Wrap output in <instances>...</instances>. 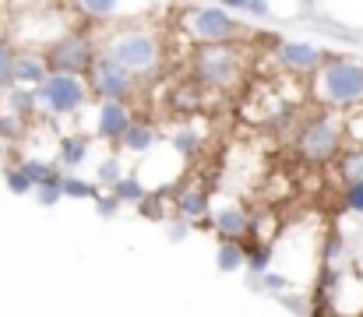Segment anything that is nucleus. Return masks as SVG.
<instances>
[{
	"mask_svg": "<svg viewBox=\"0 0 363 317\" xmlns=\"http://www.w3.org/2000/svg\"><path fill=\"white\" fill-rule=\"evenodd\" d=\"M103 57H110L113 64H121L123 71L138 82L152 78L162 64V43L152 28L145 25H110L106 35L96 43Z\"/></svg>",
	"mask_w": 363,
	"mask_h": 317,
	"instance_id": "1",
	"label": "nucleus"
},
{
	"mask_svg": "<svg viewBox=\"0 0 363 317\" xmlns=\"http://www.w3.org/2000/svg\"><path fill=\"white\" fill-rule=\"evenodd\" d=\"M293 148L303 162L325 166L346 152V123L339 109H314L311 116H300L293 130Z\"/></svg>",
	"mask_w": 363,
	"mask_h": 317,
	"instance_id": "2",
	"label": "nucleus"
},
{
	"mask_svg": "<svg viewBox=\"0 0 363 317\" xmlns=\"http://www.w3.org/2000/svg\"><path fill=\"white\" fill-rule=\"evenodd\" d=\"M314 99L321 109H360L363 106V64L350 57H325V64L318 67L314 82Z\"/></svg>",
	"mask_w": 363,
	"mask_h": 317,
	"instance_id": "3",
	"label": "nucleus"
},
{
	"mask_svg": "<svg viewBox=\"0 0 363 317\" xmlns=\"http://www.w3.org/2000/svg\"><path fill=\"white\" fill-rule=\"evenodd\" d=\"M39 53H43L50 74L85 78L89 67H92L96 57H99V46H96V35H92L89 28H67V32H60L57 39H50Z\"/></svg>",
	"mask_w": 363,
	"mask_h": 317,
	"instance_id": "4",
	"label": "nucleus"
},
{
	"mask_svg": "<svg viewBox=\"0 0 363 317\" xmlns=\"http://www.w3.org/2000/svg\"><path fill=\"white\" fill-rule=\"evenodd\" d=\"M180 28L201 46H233L243 35V25L223 4H191L180 7Z\"/></svg>",
	"mask_w": 363,
	"mask_h": 317,
	"instance_id": "5",
	"label": "nucleus"
},
{
	"mask_svg": "<svg viewBox=\"0 0 363 317\" xmlns=\"http://www.w3.org/2000/svg\"><path fill=\"white\" fill-rule=\"evenodd\" d=\"M243 74V60L233 46H198L191 57V78L198 89H233Z\"/></svg>",
	"mask_w": 363,
	"mask_h": 317,
	"instance_id": "6",
	"label": "nucleus"
},
{
	"mask_svg": "<svg viewBox=\"0 0 363 317\" xmlns=\"http://www.w3.org/2000/svg\"><path fill=\"white\" fill-rule=\"evenodd\" d=\"M35 99H39V113L43 116H74L82 113V106L89 103V85L85 78H71V74H50L39 89H35Z\"/></svg>",
	"mask_w": 363,
	"mask_h": 317,
	"instance_id": "7",
	"label": "nucleus"
},
{
	"mask_svg": "<svg viewBox=\"0 0 363 317\" xmlns=\"http://www.w3.org/2000/svg\"><path fill=\"white\" fill-rule=\"evenodd\" d=\"M85 85H89V96L96 103H127L130 106V96L138 92V78H130L121 64H113L110 57H96V64L89 67L85 74Z\"/></svg>",
	"mask_w": 363,
	"mask_h": 317,
	"instance_id": "8",
	"label": "nucleus"
},
{
	"mask_svg": "<svg viewBox=\"0 0 363 317\" xmlns=\"http://www.w3.org/2000/svg\"><path fill=\"white\" fill-rule=\"evenodd\" d=\"M272 57H275V64L282 67V71H289V74H318V67L325 64V53H321V46H314V43H303V39H275V46H272Z\"/></svg>",
	"mask_w": 363,
	"mask_h": 317,
	"instance_id": "9",
	"label": "nucleus"
},
{
	"mask_svg": "<svg viewBox=\"0 0 363 317\" xmlns=\"http://www.w3.org/2000/svg\"><path fill=\"white\" fill-rule=\"evenodd\" d=\"M208 229L223 240H237L243 243V236H250V211L240 201H226V205H212L208 211Z\"/></svg>",
	"mask_w": 363,
	"mask_h": 317,
	"instance_id": "10",
	"label": "nucleus"
},
{
	"mask_svg": "<svg viewBox=\"0 0 363 317\" xmlns=\"http://www.w3.org/2000/svg\"><path fill=\"white\" fill-rule=\"evenodd\" d=\"M130 123H134V109L127 103H99L96 106L92 138H99V141H106V145H121Z\"/></svg>",
	"mask_w": 363,
	"mask_h": 317,
	"instance_id": "11",
	"label": "nucleus"
},
{
	"mask_svg": "<svg viewBox=\"0 0 363 317\" xmlns=\"http://www.w3.org/2000/svg\"><path fill=\"white\" fill-rule=\"evenodd\" d=\"M208 211H212V194L208 187L201 184H180L177 194H173V215L184 218V222H208Z\"/></svg>",
	"mask_w": 363,
	"mask_h": 317,
	"instance_id": "12",
	"label": "nucleus"
},
{
	"mask_svg": "<svg viewBox=\"0 0 363 317\" xmlns=\"http://www.w3.org/2000/svg\"><path fill=\"white\" fill-rule=\"evenodd\" d=\"M46 78H50V67H46L43 53L39 50H18V57H14V85L35 92Z\"/></svg>",
	"mask_w": 363,
	"mask_h": 317,
	"instance_id": "13",
	"label": "nucleus"
},
{
	"mask_svg": "<svg viewBox=\"0 0 363 317\" xmlns=\"http://www.w3.org/2000/svg\"><path fill=\"white\" fill-rule=\"evenodd\" d=\"M89 152H92V138L82 134V130H67L57 141V166L60 169H78L89 159Z\"/></svg>",
	"mask_w": 363,
	"mask_h": 317,
	"instance_id": "14",
	"label": "nucleus"
},
{
	"mask_svg": "<svg viewBox=\"0 0 363 317\" xmlns=\"http://www.w3.org/2000/svg\"><path fill=\"white\" fill-rule=\"evenodd\" d=\"M169 148L180 155V159H198L201 148H205V130L194 123V120H184L169 130Z\"/></svg>",
	"mask_w": 363,
	"mask_h": 317,
	"instance_id": "15",
	"label": "nucleus"
},
{
	"mask_svg": "<svg viewBox=\"0 0 363 317\" xmlns=\"http://www.w3.org/2000/svg\"><path fill=\"white\" fill-rule=\"evenodd\" d=\"M0 113H11V116H18L21 123H28V120H35L39 116V99H35V92L32 89H7L4 96H0Z\"/></svg>",
	"mask_w": 363,
	"mask_h": 317,
	"instance_id": "16",
	"label": "nucleus"
},
{
	"mask_svg": "<svg viewBox=\"0 0 363 317\" xmlns=\"http://www.w3.org/2000/svg\"><path fill=\"white\" fill-rule=\"evenodd\" d=\"M155 141H159V127H155L152 120H138V116H134V123L127 127V134H123V141L117 148L130 152V155H145V152L155 148Z\"/></svg>",
	"mask_w": 363,
	"mask_h": 317,
	"instance_id": "17",
	"label": "nucleus"
},
{
	"mask_svg": "<svg viewBox=\"0 0 363 317\" xmlns=\"http://www.w3.org/2000/svg\"><path fill=\"white\" fill-rule=\"evenodd\" d=\"M74 14H85V18H96L92 25H117V18L121 14H127L130 7L127 4H117V0H82V4H74L71 7Z\"/></svg>",
	"mask_w": 363,
	"mask_h": 317,
	"instance_id": "18",
	"label": "nucleus"
},
{
	"mask_svg": "<svg viewBox=\"0 0 363 317\" xmlns=\"http://www.w3.org/2000/svg\"><path fill=\"white\" fill-rule=\"evenodd\" d=\"M353 257V243L342 229H332L321 243V268H346V261Z\"/></svg>",
	"mask_w": 363,
	"mask_h": 317,
	"instance_id": "19",
	"label": "nucleus"
},
{
	"mask_svg": "<svg viewBox=\"0 0 363 317\" xmlns=\"http://www.w3.org/2000/svg\"><path fill=\"white\" fill-rule=\"evenodd\" d=\"M18 169L28 177L32 187H46V184H60V180H64V169H60L57 162H50V159H35V155L21 159Z\"/></svg>",
	"mask_w": 363,
	"mask_h": 317,
	"instance_id": "20",
	"label": "nucleus"
},
{
	"mask_svg": "<svg viewBox=\"0 0 363 317\" xmlns=\"http://www.w3.org/2000/svg\"><path fill=\"white\" fill-rule=\"evenodd\" d=\"M293 279L289 275H282V272H261V275H250L247 279V289L250 293H261V296H282V293H293Z\"/></svg>",
	"mask_w": 363,
	"mask_h": 317,
	"instance_id": "21",
	"label": "nucleus"
},
{
	"mask_svg": "<svg viewBox=\"0 0 363 317\" xmlns=\"http://www.w3.org/2000/svg\"><path fill=\"white\" fill-rule=\"evenodd\" d=\"M335 162H339V166H335V173H339L342 187H346V184H363V145L346 148Z\"/></svg>",
	"mask_w": 363,
	"mask_h": 317,
	"instance_id": "22",
	"label": "nucleus"
},
{
	"mask_svg": "<svg viewBox=\"0 0 363 317\" xmlns=\"http://www.w3.org/2000/svg\"><path fill=\"white\" fill-rule=\"evenodd\" d=\"M247 265V243H237V240H223L216 247V268L219 272H240Z\"/></svg>",
	"mask_w": 363,
	"mask_h": 317,
	"instance_id": "23",
	"label": "nucleus"
},
{
	"mask_svg": "<svg viewBox=\"0 0 363 317\" xmlns=\"http://www.w3.org/2000/svg\"><path fill=\"white\" fill-rule=\"evenodd\" d=\"M110 194H113V198H117L121 205H134V208H138V205L145 201L148 187H145L141 173H123V180L117 184V187H113V191H110Z\"/></svg>",
	"mask_w": 363,
	"mask_h": 317,
	"instance_id": "24",
	"label": "nucleus"
},
{
	"mask_svg": "<svg viewBox=\"0 0 363 317\" xmlns=\"http://www.w3.org/2000/svg\"><path fill=\"white\" fill-rule=\"evenodd\" d=\"M60 191H64V198H74V201H96V194H99V187L92 180H82L74 173H64Z\"/></svg>",
	"mask_w": 363,
	"mask_h": 317,
	"instance_id": "25",
	"label": "nucleus"
},
{
	"mask_svg": "<svg viewBox=\"0 0 363 317\" xmlns=\"http://www.w3.org/2000/svg\"><path fill=\"white\" fill-rule=\"evenodd\" d=\"M123 180V162L117 155H106V159H99V166H96V187H106V191H113L117 184Z\"/></svg>",
	"mask_w": 363,
	"mask_h": 317,
	"instance_id": "26",
	"label": "nucleus"
},
{
	"mask_svg": "<svg viewBox=\"0 0 363 317\" xmlns=\"http://www.w3.org/2000/svg\"><path fill=\"white\" fill-rule=\"evenodd\" d=\"M169 109H177V113H198L201 109V89L194 82H184L177 89V96L169 99Z\"/></svg>",
	"mask_w": 363,
	"mask_h": 317,
	"instance_id": "27",
	"label": "nucleus"
},
{
	"mask_svg": "<svg viewBox=\"0 0 363 317\" xmlns=\"http://www.w3.org/2000/svg\"><path fill=\"white\" fill-rule=\"evenodd\" d=\"M272 261H275V247H268V243H254V247H247V272L250 275H261V272H272Z\"/></svg>",
	"mask_w": 363,
	"mask_h": 317,
	"instance_id": "28",
	"label": "nucleus"
},
{
	"mask_svg": "<svg viewBox=\"0 0 363 317\" xmlns=\"http://www.w3.org/2000/svg\"><path fill=\"white\" fill-rule=\"evenodd\" d=\"M166 205H169V201H166V198H162V194H159V191H148V194H145V201H141V205H138V215H141V218H152V222H166V218H169V208H166Z\"/></svg>",
	"mask_w": 363,
	"mask_h": 317,
	"instance_id": "29",
	"label": "nucleus"
},
{
	"mask_svg": "<svg viewBox=\"0 0 363 317\" xmlns=\"http://www.w3.org/2000/svg\"><path fill=\"white\" fill-rule=\"evenodd\" d=\"M14 57H18V50L7 39H0V96L7 89H14Z\"/></svg>",
	"mask_w": 363,
	"mask_h": 317,
	"instance_id": "30",
	"label": "nucleus"
},
{
	"mask_svg": "<svg viewBox=\"0 0 363 317\" xmlns=\"http://www.w3.org/2000/svg\"><path fill=\"white\" fill-rule=\"evenodd\" d=\"M25 130H28V123H21L18 116H11V113H0V141L11 148V145H18V141H25Z\"/></svg>",
	"mask_w": 363,
	"mask_h": 317,
	"instance_id": "31",
	"label": "nucleus"
},
{
	"mask_svg": "<svg viewBox=\"0 0 363 317\" xmlns=\"http://www.w3.org/2000/svg\"><path fill=\"white\" fill-rule=\"evenodd\" d=\"M4 184H7L11 194H32V191H35V187L28 184V177H25L18 166H4Z\"/></svg>",
	"mask_w": 363,
	"mask_h": 317,
	"instance_id": "32",
	"label": "nucleus"
},
{
	"mask_svg": "<svg viewBox=\"0 0 363 317\" xmlns=\"http://www.w3.org/2000/svg\"><path fill=\"white\" fill-rule=\"evenodd\" d=\"M162 229H166V240H173V243H184V240L191 236V222H184V218H177V215H169V218L162 222Z\"/></svg>",
	"mask_w": 363,
	"mask_h": 317,
	"instance_id": "33",
	"label": "nucleus"
},
{
	"mask_svg": "<svg viewBox=\"0 0 363 317\" xmlns=\"http://www.w3.org/2000/svg\"><path fill=\"white\" fill-rule=\"evenodd\" d=\"M279 304L289 311L293 317H311V300L307 296H296V293H282L279 296Z\"/></svg>",
	"mask_w": 363,
	"mask_h": 317,
	"instance_id": "34",
	"label": "nucleus"
},
{
	"mask_svg": "<svg viewBox=\"0 0 363 317\" xmlns=\"http://www.w3.org/2000/svg\"><path fill=\"white\" fill-rule=\"evenodd\" d=\"M342 205L353 215H363V184H346L342 187Z\"/></svg>",
	"mask_w": 363,
	"mask_h": 317,
	"instance_id": "35",
	"label": "nucleus"
},
{
	"mask_svg": "<svg viewBox=\"0 0 363 317\" xmlns=\"http://www.w3.org/2000/svg\"><path fill=\"white\" fill-rule=\"evenodd\" d=\"M92 208H96V215H103V218H113V215H117L123 205L117 201V198H113V194L99 191V194H96V201H92Z\"/></svg>",
	"mask_w": 363,
	"mask_h": 317,
	"instance_id": "36",
	"label": "nucleus"
},
{
	"mask_svg": "<svg viewBox=\"0 0 363 317\" xmlns=\"http://www.w3.org/2000/svg\"><path fill=\"white\" fill-rule=\"evenodd\" d=\"M32 194H35V201H39L43 208H53V205H57V201L64 198V191H60V184H46V187H35Z\"/></svg>",
	"mask_w": 363,
	"mask_h": 317,
	"instance_id": "37",
	"label": "nucleus"
},
{
	"mask_svg": "<svg viewBox=\"0 0 363 317\" xmlns=\"http://www.w3.org/2000/svg\"><path fill=\"white\" fill-rule=\"evenodd\" d=\"M7 152H11V148H7V145L0 141V162H7Z\"/></svg>",
	"mask_w": 363,
	"mask_h": 317,
	"instance_id": "38",
	"label": "nucleus"
},
{
	"mask_svg": "<svg viewBox=\"0 0 363 317\" xmlns=\"http://www.w3.org/2000/svg\"><path fill=\"white\" fill-rule=\"evenodd\" d=\"M357 317H363V311H360V314H357Z\"/></svg>",
	"mask_w": 363,
	"mask_h": 317,
	"instance_id": "39",
	"label": "nucleus"
}]
</instances>
